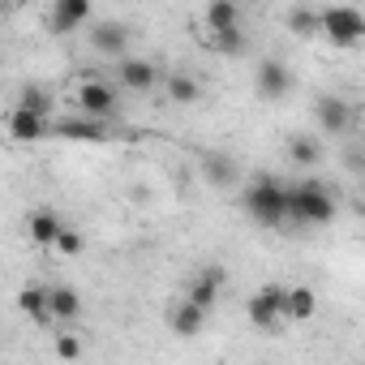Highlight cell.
Segmentation results:
<instances>
[{
  "label": "cell",
  "instance_id": "277c9868",
  "mask_svg": "<svg viewBox=\"0 0 365 365\" xmlns=\"http://www.w3.org/2000/svg\"><path fill=\"white\" fill-rule=\"evenodd\" d=\"M322 39H331L335 48H356L365 39V14L352 5H327L322 9Z\"/></svg>",
  "mask_w": 365,
  "mask_h": 365
},
{
  "label": "cell",
  "instance_id": "5bb4252c",
  "mask_svg": "<svg viewBox=\"0 0 365 365\" xmlns=\"http://www.w3.org/2000/svg\"><path fill=\"white\" fill-rule=\"evenodd\" d=\"M202 22H207V39H224V35H237L241 31V9L232 5V0H215V5H207V14H202Z\"/></svg>",
  "mask_w": 365,
  "mask_h": 365
},
{
  "label": "cell",
  "instance_id": "8992f818",
  "mask_svg": "<svg viewBox=\"0 0 365 365\" xmlns=\"http://www.w3.org/2000/svg\"><path fill=\"white\" fill-rule=\"evenodd\" d=\"M254 91L267 99V103H284L292 95V69L284 61H262L254 69Z\"/></svg>",
  "mask_w": 365,
  "mask_h": 365
},
{
  "label": "cell",
  "instance_id": "7c38bea8",
  "mask_svg": "<svg viewBox=\"0 0 365 365\" xmlns=\"http://www.w3.org/2000/svg\"><path fill=\"white\" fill-rule=\"evenodd\" d=\"M9 138L14 142H43L48 133H56V125L48 116H35V112H22V108H9Z\"/></svg>",
  "mask_w": 365,
  "mask_h": 365
},
{
  "label": "cell",
  "instance_id": "3957f363",
  "mask_svg": "<svg viewBox=\"0 0 365 365\" xmlns=\"http://www.w3.org/2000/svg\"><path fill=\"white\" fill-rule=\"evenodd\" d=\"M73 103H78V116L103 120V125L120 116V91H116L112 82H103V78H86V82L78 86Z\"/></svg>",
  "mask_w": 365,
  "mask_h": 365
},
{
  "label": "cell",
  "instance_id": "ffe728a7",
  "mask_svg": "<svg viewBox=\"0 0 365 365\" xmlns=\"http://www.w3.org/2000/svg\"><path fill=\"white\" fill-rule=\"evenodd\" d=\"M284 22H288V31H292V35H305V39L322 35V9H309V5H292V9L284 14Z\"/></svg>",
  "mask_w": 365,
  "mask_h": 365
},
{
  "label": "cell",
  "instance_id": "4fadbf2b",
  "mask_svg": "<svg viewBox=\"0 0 365 365\" xmlns=\"http://www.w3.org/2000/svg\"><path fill=\"white\" fill-rule=\"evenodd\" d=\"M202 176L211 180V185H220V190H232L237 180H241V168L224 150H202Z\"/></svg>",
  "mask_w": 365,
  "mask_h": 365
},
{
  "label": "cell",
  "instance_id": "6da1fadb",
  "mask_svg": "<svg viewBox=\"0 0 365 365\" xmlns=\"http://www.w3.org/2000/svg\"><path fill=\"white\" fill-rule=\"evenodd\" d=\"M241 211L258 224V228H279L288 224V185L275 176H254L250 185L241 190Z\"/></svg>",
  "mask_w": 365,
  "mask_h": 365
},
{
  "label": "cell",
  "instance_id": "8fae6325",
  "mask_svg": "<svg viewBox=\"0 0 365 365\" xmlns=\"http://www.w3.org/2000/svg\"><path fill=\"white\" fill-rule=\"evenodd\" d=\"M314 116H318V129H322V133L344 138V133H348V120H352V108H348L339 95H318Z\"/></svg>",
  "mask_w": 365,
  "mask_h": 365
},
{
  "label": "cell",
  "instance_id": "ba28073f",
  "mask_svg": "<svg viewBox=\"0 0 365 365\" xmlns=\"http://www.w3.org/2000/svg\"><path fill=\"white\" fill-rule=\"evenodd\" d=\"M116 82H120L125 91L146 95V91L159 82V65H155V61H146V56H125V61L116 65Z\"/></svg>",
  "mask_w": 365,
  "mask_h": 365
},
{
  "label": "cell",
  "instance_id": "cb8c5ba5",
  "mask_svg": "<svg viewBox=\"0 0 365 365\" xmlns=\"http://www.w3.org/2000/svg\"><path fill=\"white\" fill-rule=\"evenodd\" d=\"M78 314H82V292L69 288V284H56V288H52V318L73 322Z\"/></svg>",
  "mask_w": 365,
  "mask_h": 365
},
{
  "label": "cell",
  "instance_id": "d6986e66",
  "mask_svg": "<svg viewBox=\"0 0 365 365\" xmlns=\"http://www.w3.org/2000/svg\"><path fill=\"white\" fill-rule=\"evenodd\" d=\"M163 91H168V103H176V108H190V103H198V95H202V82H198L194 73H185V69H172V73H168V82H163Z\"/></svg>",
  "mask_w": 365,
  "mask_h": 365
},
{
  "label": "cell",
  "instance_id": "e0dca14e",
  "mask_svg": "<svg viewBox=\"0 0 365 365\" xmlns=\"http://www.w3.org/2000/svg\"><path fill=\"white\" fill-rule=\"evenodd\" d=\"M56 133L69 138V142H108L112 138V129L103 120H91V116H65L56 125Z\"/></svg>",
  "mask_w": 365,
  "mask_h": 365
},
{
  "label": "cell",
  "instance_id": "7402d4cb",
  "mask_svg": "<svg viewBox=\"0 0 365 365\" xmlns=\"http://www.w3.org/2000/svg\"><path fill=\"white\" fill-rule=\"evenodd\" d=\"M318 314V297L309 284H292L288 288V322H309Z\"/></svg>",
  "mask_w": 365,
  "mask_h": 365
},
{
  "label": "cell",
  "instance_id": "52a82bcc",
  "mask_svg": "<svg viewBox=\"0 0 365 365\" xmlns=\"http://www.w3.org/2000/svg\"><path fill=\"white\" fill-rule=\"evenodd\" d=\"M91 48L99 52V56H116V61H125V48H129V26L125 22H116V18H103V22H95L91 26Z\"/></svg>",
  "mask_w": 365,
  "mask_h": 365
},
{
  "label": "cell",
  "instance_id": "d4e9b609",
  "mask_svg": "<svg viewBox=\"0 0 365 365\" xmlns=\"http://www.w3.org/2000/svg\"><path fill=\"white\" fill-rule=\"evenodd\" d=\"M82 245H86V241H82V232H78V228H65V232H61V241H56V254L78 258V254H82Z\"/></svg>",
  "mask_w": 365,
  "mask_h": 365
},
{
  "label": "cell",
  "instance_id": "ac0fdd59",
  "mask_svg": "<svg viewBox=\"0 0 365 365\" xmlns=\"http://www.w3.org/2000/svg\"><path fill=\"white\" fill-rule=\"evenodd\" d=\"M18 309L31 318V322H52V288H43V284H26L22 292H18Z\"/></svg>",
  "mask_w": 365,
  "mask_h": 365
},
{
  "label": "cell",
  "instance_id": "5b68a950",
  "mask_svg": "<svg viewBox=\"0 0 365 365\" xmlns=\"http://www.w3.org/2000/svg\"><path fill=\"white\" fill-rule=\"evenodd\" d=\"M245 314L258 331H271L279 318H288V288L284 284H262L250 301H245Z\"/></svg>",
  "mask_w": 365,
  "mask_h": 365
},
{
  "label": "cell",
  "instance_id": "4316f807",
  "mask_svg": "<svg viewBox=\"0 0 365 365\" xmlns=\"http://www.w3.org/2000/svg\"><path fill=\"white\" fill-rule=\"evenodd\" d=\"M361 202H365V185H361Z\"/></svg>",
  "mask_w": 365,
  "mask_h": 365
},
{
  "label": "cell",
  "instance_id": "7a4b0ae2",
  "mask_svg": "<svg viewBox=\"0 0 365 365\" xmlns=\"http://www.w3.org/2000/svg\"><path fill=\"white\" fill-rule=\"evenodd\" d=\"M339 215V202H335V194L322 185V180H301V185H292L288 190V220L292 224H301V228H322V224H331Z\"/></svg>",
  "mask_w": 365,
  "mask_h": 365
},
{
  "label": "cell",
  "instance_id": "603a6c76",
  "mask_svg": "<svg viewBox=\"0 0 365 365\" xmlns=\"http://www.w3.org/2000/svg\"><path fill=\"white\" fill-rule=\"evenodd\" d=\"M14 108L35 112V116H48V112H52V91H48L43 82H26V86L18 91V103H14Z\"/></svg>",
  "mask_w": 365,
  "mask_h": 365
},
{
  "label": "cell",
  "instance_id": "9c48e42d",
  "mask_svg": "<svg viewBox=\"0 0 365 365\" xmlns=\"http://www.w3.org/2000/svg\"><path fill=\"white\" fill-rule=\"evenodd\" d=\"M224 267H207V271H198L194 279H190V292H185V301L190 305H198V309H215V301H220V292H224Z\"/></svg>",
  "mask_w": 365,
  "mask_h": 365
},
{
  "label": "cell",
  "instance_id": "484cf974",
  "mask_svg": "<svg viewBox=\"0 0 365 365\" xmlns=\"http://www.w3.org/2000/svg\"><path fill=\"white\" fill-rule=\"evenodd\" d=\"M56 356H61V361H78V356H82V339H78V335H61V339H56Z\"/></svg>",
  "mask_w": 365,
  "mask_h": 365
},
{
  "label": "cell",
  "instance_id": "44dd1931",
  "mask_svg": "<svg viewBox=\"0 0 365 365\" xmlns=\"http://www.w3.org/2000/svg\"><path fill=\"white\" fill-rule=\"evenodd\" d=\"M288 159H292L297 168H318V163H322V142L309 138V133H292V138H288Z\"/></svg>",
  "mask_w": 365,
  "mask_h": 365
},
{
  "label": "cell",
  "instance_id": "9a60e30c",
  "mask_svg": "<svg viewBox=\"0 0 365 365\" xmlns=\"http://www.w3.org/2000/svg\"><path fill=\"white\" fill-rule=\"evenodd\" d=\"M26 232H31V241H35V245H43V250H56V241H61L65 224H61V215H56V211L39 207V211H31V220H26Z\"/></svg>",
  "mask_w": 365,
  "mask_h": 365
},
{
  "label": "cell",
  "instance_id": "2e32d148",
  "mask_svg": "<svg viewBox=\"0 0 365 365\" xmlns=\"http://www.w3.org/2000/svg\"><path fill=\"white\" fill-rule=\"evenodd\" d=\"M168 327H172V335H180V339H194V335H202V327H207V309L180 301V305L168 309Z\"/></svg>",
  "mask_w": 365,
  "mask_h": 365
},
{
  "label": "cell",
  "instance_id": "30bf717a",
  "mask_svg": "<svg viewBox=\"0 0 365 365\" xmlns=\"http://www.w3.org/2000/svg\"><path fill=\"white\" fill-rule=\"evenodd\" d=\"M95 14H91V5L86 0H56V5L48 9V26H52V35H73L78 26H86Z\"/></svg>",
  "mask_w": 365,
  "mask_h": 365
}]
</instances>
